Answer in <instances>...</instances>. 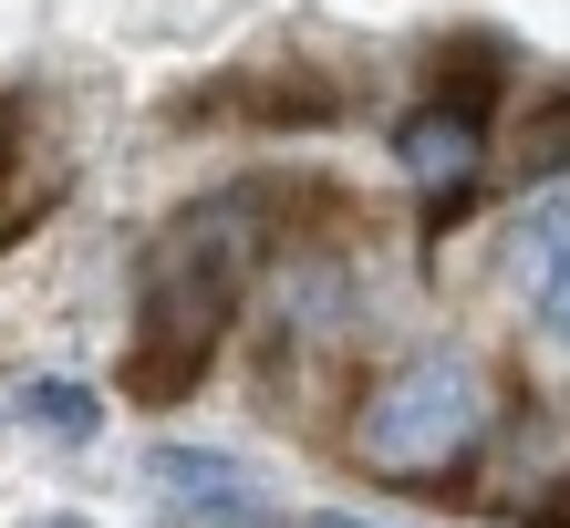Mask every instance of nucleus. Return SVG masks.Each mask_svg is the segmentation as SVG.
<instances>
[{
	"label": "nucleus",
	"mask_w": 570,
	"mask_h": 528,
	"mask_svg": "<svg viewBox=\"0 0 570 528\" xmlns=\"http://www.w3.org/2000/svg\"><path fill=\"white\" fill-rule=\"evenodd\" d=\"M259 259H271V197L259 187L187 197L146 239L136 352H125V393H136V405H187V393L208 383V362L228 352V321H239Z\"/></svg>",
	"instance_id": "1"
},
{
	"label": "nucleus",
	"mask_w": 570,
	"mask_h": 528,
	"mask_svg": "<svg viewBox=\"0 0 570 528\" xmlns=\"http://www.w3.org/2000/svg\"><path fill=\"white\" fill-rule=\"evenodd\" d=\"M488 415H498L488 373L466 352H415L394 373H374V393L353 405V456L394 487H435L488 446Z\"/></svg>",
	"instance_id": "2"
},
{
	"label": "nucleus",
	"mask_w": 570,
	"mask_h": 528,
	"mask_svg": "<svg viewBox=\"0 0 570 528\" xmlns=\"http://www.w3.org/2000/svg\"><path fill=\"white\" fill-rule=\"evenodd\" d=\"M498 259H509V290H519L529 332L570 362V187L529 197V208L509 218V239H498Z\"/></svg>",
	"instance_id": "3"
},
{
	"label": "nucleus",
	"mask_w": 570,
	"mask_h": 528,
	"mask_svg": "<svg viewBox=\"0 0 570 528\" xmlns=\"http://www.w3.org/2000/svg\"><path fill=\"white\" fill-rule=\"evenodd\" d=\"M394 146H405V167H415V187H425V218H456L466 187L488 177V124H466V114H446V104H415Z\"/></svg>",
	"instance_id": "4"
},
{
	"label": "nucleus",
	"mask_w": 570,
	"mask_h": 528,
	"mask_svg": "<svg viewBox=\"0 0 570 528\" xmlns=\"http://www.w3.org/2000/svg\"><path fill=\"white\" fill-rule=\"evenodd\" d=\"M146 477L197 498L218 528H259V487L239 477V456H218V446H146Z\"/></svg>",
	"instance_id": "5"
},
{
	"label": "nucleus",
	"mask_w": 570,
	"mask_h": 528,
	"mask_svg": "<svg viewBox=\"0 0 570 528\" xmlns=\"http://www.w3.org/2000/svg\"><path fill=\"white\" fill-rule=\"evenodd\" d=\"M21 415L31 425H42V436H94V425H105V393H94V383H73V373H31L21 383Z\"/></svg>",
	"instance_id": "6"
},
{
	"label": "nucleus",
	"mask_w": 570,
	"mask_h": 528,
	"mask_svg": "<svg viewBox=\"0 0 570 528\" xmlns=\"http://www.w3.org/2000/svg\"><path fill=\"white\" fill-rule=\"evenodd\" d=\"M301 528H374V518H332V508H322V518H301Z\"/></svg>",
	"instance_id": "7"
},
{
	"label": "nucleus",
	"mask_w": 570,
	"mask_h": 528,
	"mask_svg": "<svg viewBox=\"0 0 570 528\" xmlns=\"http://www.w3.org/2000/svg\"><path fill=\"white\" fill-rule=\"evenodd\" d=\"M31 528H94V518H31Z\"/></svg>",
	"instance_id": "8"
}]
</instances>
